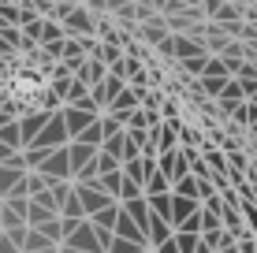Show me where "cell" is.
Masks as SVG:
<instances>
[{"mask_svg":"<svg viewBox=\"0 0 257 253\" xmlns=\"http://www.w3.org/2000/svg\"><path fill=\"white\" fill-rule=\"evenodd\" d=\"M205 15L216 19V23H235L238 19V12L231 4H224V0H205Z\"/></svg>","mask_w":257,"mask_h":253,"instance_id":"obj_13","label":"cell"},{"mask_svg":"<svg viewBox=\"0 0 257 253\" xmlns=\"http://www.w3.org/2000/svg\"><path fill=\"white\" fill-rule=\"evenodd\" d=\"M138 253H149V249H138Z\"/></svg>","mask_w":257,"mask_h":253,"instance_id":"obj_39","label":"cell"},{"mask_svg":"<svg viewBox=\"0 0 257 253\" xmlns=\"http://www.w3.org/2000/svg\"><path fill=\"white\" fill-rule=\"evenodd\" d=\"M220 101H224V104L242 101V82H238V78H227V82H224V90H220Z\"/></svg>","mask_w":257,"mask_h":253,"instance_id":"obj_21","label":"cell"},{"mask_svg":"<svg viewBox=\"0 0 257 253\" xmlns=\"http://www.w3.org/2000/svg\"><path fill=\"white\" fill-rule=\"evenodd\" d=\"M67 142H71V134H67V123H64V108H52L49 123L30 138V145H38V149H56V145H67Z\"/></svg>","mask_w":257,"mask_h":253,"instance_id":"obj_1","label":"cell"},{"mask_svg":"<svg viewBox=\"0 0 257 253\" xmlns=\"http://www.w3.org/2000/svg\"><path fill=\"white\" fill-rule=\"evenodd\" d=\"M138 104H142V93H138V90H127V86H123V90L116 93V97H112V112H116V116H123V119H127L131 112L138 108Z\"/></svg>","mask_w":257,"mask_h":253,"instance_id":"obj_8","label":"cell"},{"mask_svg":"<svg viewBox=\"0 0 257 253\" xmlns=\"http://www.w3.org/2000/svg\"><path fill=\"white\" fill-rule=\"evenodd\" d=\"M216 253H238V238H227V242H224V246H220Z\"/></svg>","mask_w":257,"mask_h":253,"instance_id":"obj_36","label":"cell"},{"mask_svg":"<svg viewBox=\"0 0 257 253\" xmlns=\"http://www.w3.org/2000/svg\"><path fill=\"white\" fill-rule=\"evenodd\" d=\"M246 127H250V134L257 138V116H253V119H250V123H246Z\"/></svg>","mask_w":257,"mask_h":253,"instance_id":"obj_38","label":"cell"},{"mask_svg":"<svg viewBox=\"0 0 257 253\" xmlns=\"http://www.w3.org/2000/svg\"><path fill=\"white\" fill-rule=\"evenodd\" d=\"M205 164H209V171H227V156L224 153H216V149H205Z\"/></svg>","mask_w":257,"mask_h":253,"instance_id":"obj_24","label":"cell"},{"mask_svg":"<svg viewBox=\"0 0 257 253\" xmlns=\"http://www.w3.org/2000/svg\"><path fill=\"white\" fill-rule=\"evenodd\" d=\"M238 253H257V242L242 234V238H238Z\"/></svg>","mask_w":257,"mask_h":253,"instance_id":"obj_34","label":"cell"},{"mask_svg":"<svg viewBox=\"0 0 257 253\" xmlns=\"http://www.w3.org/2000/svg\"><path fill=\"white\" fill-rule=\"evenodd\" d=\"M161 49L168 52V56H175V60H187V56H201L205 52V45H198V41H190V38H168L161 41Z\"/></svg>","mask_w":257,"mask_h":253,"instance_id":"obj_4","label":"cell"},{"mask_svg":"<svg viewBox=\"0 0 257 253\" xmlns=\"http://www.w3.org/2000/svg\"><path fill=\"white\" fill-rule=\"evenodd\" d=\"M157 253H179V246H175V238H164L161 246H157Z\"/></svg>","mask_w":257,"mask_h":253,"instance_id":"obj_35","label":"cell"},{"mask_svg":"<svg viewBox=\"0 0 257 253\" xmlns=\"http://www.w3.org/2000/svg\"><path fill=\"white\" fill-rule=\"evenodd\" d=\"M146 234H149V246H161L164 238H172V223H168L164 216L149 212V227H146Z\"/></svg>","mask_w":257,"mask_h":253,"instance_id":"obj_9","label":"cell"},{"mask_svg":"<svg viewBox=\"0 0 257 253\" xmlns=\"http://www.w3.org/2000/svg\"><path fill=\"white\" fill-rule=\"evenodd\" d=\"M175 231H194V234H201V208H198V212H190V216H187V220H183Z\"/></svg>","mask_w":257,"mask_h":253,"instance_id":"obj_29","label":"cell"},{"mask_svg":"<svg viewBox=\"0 0 257 253\" xmlns=\"http://www.w3.org/2000/svg\"><path fill=\"white\" fill-rule=\"evenodd\" d=\"M238 82H242V97H257V78L253 75H242Z\"/></svg>","mask_w":257,"mask_h":253,"instance_id":"obj_32","label":"cell"},{"mask_svg":"<svg viewBox=\"0 0 257 253\" xmlns=\"http://www.w3.org/2000/svg\"><path fill=\"white\" fill-rule=\"evenodd\" d=\"M231 75H201V90L209 93V97H220V90H224V82Z\"/></svg>","mask_w":257,"mask_h":253,"instance_id":"obj_20","label":"cell"},{"mask_svg":"<svg viewBox=\"0 0 257 253\" xmlns=\"http://www.w3.org/2000/svg\"><path fill=\"white\" fill-rule=\"evenodd\" d=\"M97 56L104 60V64H116V60H123V49L116 45V41H108V45H101V52Z\"/></svg>","mask_w":257,"mask_h":253,"instance_id":"obj_28","label":"cell"},{"mask_svg":"<svg viewBox=\"0 0 257 253\" xmlns=\"http://www.w3.org/2000/svg\"><path fill=\"white\" fill-rule=\"evenodd\" d=\"M116 216H119V201H112V205H104V208H97V212L90 216V220H93V227H116ZM112 234H116V231H112Z\"/></svg>","mask_w":257,"mask_h":253,"instance_id":"obj_14","label":"cell"},{"mask_svg":"<svg viewBox=\"0 0 257 253\" xmlns=\"http://www.w3.org/2000/svg\"><path fill=\"white\" fill-rule=\"evenodd\" d=\"M116 234H123V238H131V242H142V246H149V234L138 227L135 220H131V212L119 205V216H116V227H112Z\"/></svg>","mask_w":257,"mask_h":253,"instance_id":"obj_5","label":"cell"},{"mask_svg":"<svg viewBox=\"0 0 257 253\" xmlns=\"http://www.w3.org/2000/svg\"><path fill=\"white\" fill-rule=\"evenodd\" d=\"M198 208H201V201H198V197H183V194H172V216H168L172 231L179 227V223L187 220L190 212H198Z\"/></svg>","mask_w":257,"mask_h":253,"instance_id":"obj_6","label":"cell"},{"mask_svg":"<svg viewBox=\"0 0 257 253\" xmlns=\"http://www.w3.org/2000/svg\"><path fill=\"white\" fill-rule=\"evenodd\" d=\"M131 197H142V182L123 175V182H119V201H131Z\"/></svg>","mask_w":257,"mask_h":253,"instance_id":"obj_23","label":"cell"},{"mask_svg":"<svg viewBox=\"0 0 257 253\" xmlns=\"http://www.w3.org/2000/svg\"><path fill=\"white\" fill-rule=\"evenodd\" d=\"M201 75H231V71H227V56L224 60H205V71H201Z\"/></svg>","mask_w":257,"mask_h":253,"instance_id":"obj_30","label":"cell"},{"mask_svg":"<svg viewBox=\"0 0 257 253\" xmlns=\"http://www.w3.org/2000/svg\"><path fill=\"white\" fill-rule=\"evenodd\" d=\"M60 216H71V220H82V201H78V194H75V186H71V194L64 197V205H60Z\"/></svg>","mask_w":257,"mask_h":253,"instance_id":"obj_18","label":"cell"},{"mask_svg":"<svg viewBox=\"0 0 257 253\" xmlns=\"http://www.w3.org/2000/svg\"><path fill=\"white\" fill-rule=\"evenodd\" d=\"M119 205L131 212V220H135L142 231L149 227V201H146V194H142V197H131V201H119Z\"/></svg>","mask_w":257,"mask_h":253,"instance_id":"obj_11","label":"cell"},{"mask_svg":"<svg viewBox=\"0 0 257 253\" xmlns=\"http://www.w3.org/2000/svg\"><path fill=\"white\" fill-rule=\"evenodd\" d=\"M60 253H86V249H75V246H64V242H60Z\"/></svg>","mask_w":257,"mask_h":253,"instance_id":"obj_37","label":"cell"},{"mask_svg":"<svg viewBox=\"0 0 257 253\" xmlns=\"http://www.w3.org/2000/svg\"><path fill=\"white\" fill-rule=\"evenodd\" d=\"M119 182H123V168H112V171H101V175L93 179V186L104 190V194H112L119 201Z\"/></svg>","mask_w":257,"mask_h":253,"instance_id":"obj_10","label":"cell"},{"mask_svg":"<svg viewBox=\"0 0 257 253\" xmlns=\"http://www.w3.org/2000/svg\"><path fill=\"white\" fill-rule=\"evenodd\" d=\"M146 201H149V212H157V216H172V190L168 194H146Z\"/></svg>","mask_w":257,"mask_h":253,"instance_id":"obj_16","label":"cell"},{"mask_svg":"<svg viewBox=\"0 0 257 253\" xmlns=\"http://www.w3.org/2000/svg\"><path fill=\"white\" fill-rule=\"evenodd\" d=\"M49 179H71V156H67V145H56V149H49V156L41 160V168Z\"/></svg>","mask_w":257,"mask_h":253,"instance_id":"obj_3","label":"cell"},{"mask_svg":"<svg viewBox=\"0 0 257 253\" xmlns=\"http://www.w3.org/2000/svg\"><path fill=\"white\" fill-rule=\"evenodd\" d=\"M64 23H67L71 34H93L97 30V19L86 12V8H71V12L64 15Z\"/></svg>","mask_w":257,"mask_h":253,"instance_id":"obj_7","label":"cell"},{"mask_svg":"<svg viewBox=\"0 0 257 253\" xmlns=\"http://www.w3.org/2000/svg\"><path fill=\"white\" fill-rule=\"evenodd\" d=\"M238 208H242V220L250 223V227H257V205H253V201H246V205H238Z\"/></svg>","mask_w":257,"mask_h":253,"instance_id":"obj_33","label":"cell"},{"mask_svg":"<svg viewBox=\"0 0 257 253\" xmlns=\"http://www.w3.org/2000/svg\"><path fill=\"white\" fill-rule=\"evenodd\" d=\"M75 194H78V201H82V212H86V216H93L97 208H104V205H112V201H116L112 194L97 190L93 182H75Z\"/></svg>","mask_w":257,"mask_h":253,"instance_id":"obj_2","label":"cell"},{"mask_svg":"<svg viewBox=\"0 0 257 253\" xmlns=\"http://www.w3.org/2000/svg\"><path fill=\"white\" fill-rule=\"evenodd\" d=\"M172 238H175V246H179V253H194V249H198V242H201V234H194V231H172Z\"/></svg>","mask_w":257,"mask_h":253,"instance_id":"obj_19","label":"cell"},{"mask_svg":"<svg viewBox=\"0 0 257 253\" xmlns=\"http://www.w3.org/2000/svg\"><path fill=\"white\" fill-rule=\"evenodd\" d=\"M142 38H146V41H149V45H161V41L168 38V30H164V26H161V23H149V26H146V30H142Z\"/></svg>","mask_w":257,"mask_h":253,"instance_id":"obj_25","label":"cell"},{"mask_svg":"<svg viewBox=\"0 0 257 253\" xmlns=\"http://www.w3.org/2000/svg\"><path fill=\"white\" fill-rule=\"evenodd\" d=\"M205 52H201V56H187V60H183V71H187V75H201V71H205Z\"/></svg>","mask_w":257,"mask_h":253,"instance_id":"obj_27","label":"cell"},{"mask_svg":"<svg viewBox=\"0 0 257 253\" xmlns=\"http://www.w3.org/2000/svg\"><path fill=\"white\" fill-rule=\"evenodd\" d=\"M168 190H172V179H168L161 168H153L146 175V182H142V194H168Z\"/></svg>","mask_w":257,"mask_h":253,"instance_id":"obj_12","label":"cell"},{"mask_svg":"<svg viewBox=\"0 0 257 253\" xmlns=\"http://www.w3.org/2000/svg\"><path fill=\"white\" fill-rule=\"evenodd\" d=\"M216 227H224L220 212H212V208H205V205H201V231H216Z\"/></svg>","mask_w":257,"mask_h":253,"instance_id":"obj_26","label":"cell"},{"mask_svg":"<svg viewBox=\"0 0 257 253\" xmlns=\"http://www.w3.org/2000/svg\"><path fill=\"white\" fill-rule=\"evenodd\" d=\"M104 75H108V64H104L101 56H90V60H86V82H90V86L104 82Z\"/></svg>","mask_w":257,"mask_h":253,"instance_id":"obj_17","label":"cell"},{"mask_svg":"<svg viewBox=\"0 0 257 253\" xmlns=\"http://www.w3.org/2000/svg\"><path fill=\"white\" fill-rule=\"evenodd\" d=\"M90 97H93V104H97V108H104V104H112V93L104 90V82H97V86H93V93H90Z\"/></svg>","mask_w":257,"mask_h":253,"instance_id":"obj_31","label":"cell"},{"mask_svg":"<svg viewBox=\"0 0 257 253\" xmlns=\"http://www.w3.org/2000/svg\"><path fill=\"white\" fill-rule=\"evenodd\" d=\"M64 34H67L64 23H52L49 19V23H41V38L38 41H41V45H56V41H64Z\"/></svg>","mask_w":257,"mask_h":253,"instance_id":"obj_15","label":"cell"},{"mask_svg":"<svg viewBox=\"0 0 257 253\" xmlns=\"http://www.w3.org/2000/svg\"><path fill=\"white\" fill-rule=\"evenodd\" d=\"M78 142H90V145H101V142H104V127H101V119H93V123L86 127L82 134H78Z\"/></svg>","mask_w":257,"mask_h":253,"instance_id":"obj_22","label":"cell"}]
</instances>
